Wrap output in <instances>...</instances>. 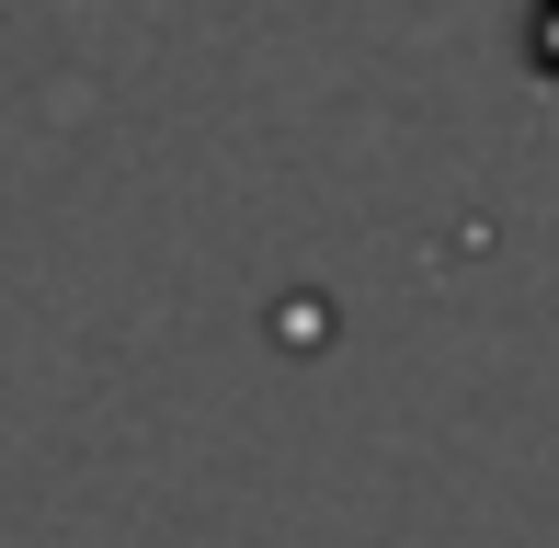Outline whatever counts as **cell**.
Segmentation results:
<instances>
[{"label":"cell","mask_w":559,"mask_h":548,"mask_svg":"<svg viewBox=\"0 0 559 548\" xmlns=\"http://www.w3.org/2000/svg\"><path fill=\"white\" fill-rule=\"evenodd\" d=\"M525 46H537V69L559 81V0H537V23H525Z\"/></svg>","instance_id":"obj_1"}]
</instances>
